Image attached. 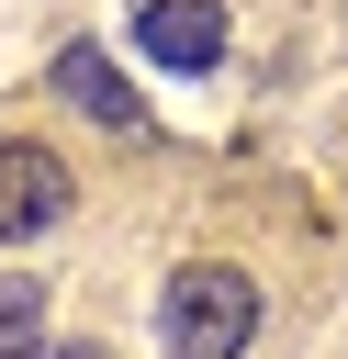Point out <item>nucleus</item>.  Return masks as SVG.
Instances as JSON below:
<instances>
[{
	"label": "nucleus",
	"instance_id": "nucleus-1",
	"mask_svg": "<svg viewBox=\"0 0 348 359\" xmlns=\"http://www.w3.org/2000/svg\"><path fill=\"white\" fill-rule=\"evenodd\" d=\"M157 337H168V359H236V348L258 337V280H247L236 258H191V269H168V292H157Z\"/></svg>",
	"mask_w": 348,
	"mask_h": 359
},
{
	"label": "nucleus",
	"instance_id": "nucleus-2",
	"mask_svg": "<svg viewBox=\"0 0 348 359\" xmlns=\"http://www.w3.org/2000/svg\"><path fill=\"white\" fill-rule=\"evenodd\" d=\"M67 202H79L67 157H45V146H0V247H22V236H45V224H67Z\"/></svg>",
	"mask_w": 348,
	"mask_h": 359
},
{
	"label": "nucleus",
	"instance_id": "nucleus-3",
	"mask_svg": "<svg viewBox=\"0 0 348 359\" xmlns=\"http://www.w3.org/2000/svg\"><path fill=\"white\" fill-rule=\"evenodd\" d=\"M135 45H146L168 79H202V67H225V11H213V0H146V11H135Z\"/></svg>",
	"mask_w": 348,
	"mask_h": 359
},
{
	"label": "nucleus",
	"instance_id": "nucleus-4",
	"mask_svg": "<svg viewBox=\"0 0 348 359\" xmlns=\"http://www.w3.org/2000/svg\"><path fill=\"white\" fill-rule=\"evenodd\" d=\"M56 101H79V112H90V123H112V135H146V101H135L90 45H67V56H56Z\"/></svg>",
	"mask_w": 348,
	"mask_h": 359
},
{
	"label": "nucleus",
	"instance_id": "nucleus-5",
	"mask_svg": "<svg viewBox=\"0 0 348 359\" xmlns=\"http://www.w3.org/2000/svg\"><path fill=\"white\" fill-rule=\"evenodd\" d=\"M34 325H45V280H0V359H34Z\"/></svg>",
	"mask_w": 348,
	"mask_h": 359
},
{
	"label": "nucleus",
	"instance_id": "nucleus-6",
	"mask_svg": "<svg viewBox=\"0 0 348 359\" xmlns=\"http://www.w3.org/2000/svg\"><path fill=\"white\" fill-rule=\"evenodd\" d=\"M34 359H101V348H34Z\"/></svg>",
	"mask_w": 348,
	"mask_h": 359
}]
</instances>
